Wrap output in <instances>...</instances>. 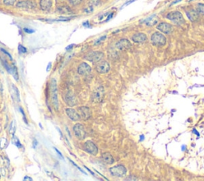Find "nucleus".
Instances as JSON below:
<instances>
[{
  "instance_id": "2eb2a0df",
  "label": "nucleus",
  "mask_w": 204,
  "mask_h": 181,
  "mask_svg": "<svg viewBox=\"0 0 204 181\" xmlns=\"http://www.w3.org/2000/svg\"><path fill=\"white\" fill-rule=\"evenodd\" d=\"M132 40L136 43H143L147 41V36L144 33H137L132 37Z\"/></svg>"
},
{
  "instance_id": "bb28decb",
  "label": "nucleus",
  "mask_w": 204,
  "mask_h": 181,
  "mask_svg": "<svg viewBox=\"0 0 204 181\" xmlns=\"http://www.w3.org/2000/svg\"><path fill=\"white\" fill-rule=\"evenodd\" d=\"M15 2L16 0H3L4 4H5V5H7V6H12Z\"/></svg>"
},
{
  "instance_id": "de8ad7c7",
  "label": "nucleus",
  "mask_w": 204,
  "mask_h": 181,
  "mask_svg": "<svg viewBox=\"0 0 204 181\" xmlns=\"http://www.w3.org/2000/svg\"><path fill=\"white\" fill-rule=\"evenodd\" d=\"M73 45H71V46H68L67 48H66V50H69V49H72V48H73Z\"/></svg>"
},
{
  "instance_id": "c9c22d12",
  "label": "nucleus",
  "mask_w": 204,
  "mask_h": 181,
  "mask_svg": "<svg viewBox=\"0 0 204 181\" xmlns=\"http://www.w3.org/2000/svg\"><path fill=\"white\" fill-rule=\"evenodd\" d=\"M15 139H16V140H15V145H17L18 148H21L22 146H21V144H20V142L18 141L17 138H15Z\"/></svg>"
},
{
  "instance_id": "6e6552de",
  "label": "nucleus",
  "mask_w": 204,
  "mask_h": 181,
  "mask_svg": "<svg viewBox=\"0 0 204 181\" xmlns=\"http://www.w3.org/2000/svg\"><path fill=\"white\" fill-rule=\"evenodd\" d=\"M84 150L92 156H96L98 152V148L94 143L90 141H88L84 145Z\"/></svg>"
},
{
  "instance_id": "f3484780",
  "label": "nucleus",
  "mask_w": 204,
  "mask_h": 181,
  "mask_svg": "<svg viewBox=\"0 0 204 181\" xmlns=\"http://www.w3.org/2000/svg\"><path fill=\"white\" fill-rule=\"evenodd\" d=\"M186 14H187V18H188L189 19L191 20V22H196L197 20L198 19V17H199L197 10H193V9L187 10V11L186 12Z\"/></svg>"
},
{
  "instance_id": "a878e982",
  "label": "nucleus",
  "mask_w": 204,
  "mask_h": 181,
  "mask_svg": "<svg viewBox=\"0 0 204 181\" xmlns=\"http://www.w3.org/2000/svg\"><path fill=\"white\" fill-rule=\"evenodd\" d=\"M106 38H107V36H106V35H104V36H101L100 38V39H97V40L96 41V42H95V44L94 45H99V44H100V43H102V42H103V41H104L106 39Z\"/></svg>"
},
{
  "instance_id": "f257e3e1",
  "label": "nucleus",
  "mask_w": 204,
  "mask_h": 181,
  "mask_svg": "<svg viewBox=\"0 0 204 181\" xmlns=\"http://www.w3.org/2000/svg\"><path fill=\"white\" fill-rule=\"evenodd\" d=\"M50 97L52 100V103L54 109H58V89H57V82L55 79L51 80L50 82Z\"/></svg>"
},
{
  "instance_id": "4468645a",
  "label": "nucleus",
  "mask_w": 204,
  "mask_h": 181,
  "mask_svg": "<svg viewBox=\"0 0 204 181\" xmlns=\"http://www.w3.org/2000/svg\"><path fill=\"white\" fill-rule=\"evenodd\" d=\"M91 72V67L89 66V64H87L86 62H83L78 66L77 68V73H79L80 75H86L89 74Z\"/></svg>"
},
{
  "instance_id": "f8f14e48",
  "label": "nucleus",
  "mask_w": 204,
  "mask_h": 181,
  "mask_svg": "<svg viewBox=\"0 0 204 181\" xmlns=\"http://www.w3.org/2000/svg\"><path fill=\"white\" fill-rule=\"evenodd\" d=\"M96 71L100 73H106L110 70V66L109 64L108 63V62L103 61V62H100V63L96 66Z\"/></svg>"
},
{
  "instance_id": "5701e85b",
  "label": "nucleus",
  "mask_w": 204,
  "mask_h": 181,
  "mask_svg": "<svg viewBox=\"0 0 204 181\" xmlns=\"http://www.w3.org/2000/svg\"><path fill=\"white\" fill-rule=\"evenodd\" d=\"M196 10L198 14H200L202 15H204V4L203 3L197 4Z\"/></svg>"
},
{
  "instance_id": "c03bdc74",
  "label": "nucleus",
  "mask_w": 204,
  "mask_h": 181,
  "mask_svg": "<svg viewBox=\"0 0 204 181\" xmlns=\"http://www.w3.org/2000/svg\"><path fill=\"white\" fill-rule=\"evenodd\" d=\"M37 145H38V142H37V141H36V140H34V144H33L34 148H36Z\"/></svg>"
},
{
  "instance_id": "cd10ccee",
  "label": "nucleus",
  "mask_w": 204,
  "mask_h": 181,
  "mask_svg": "<svg viewBox=\"0 0 204 181\" xmlns=\"http://www.w3.org/2000/svg\"><path fill=\"white\" fill-rule=\"evenodd\" d=\"M18 50H19L20 53H27V48L22 46V45L18 46Z\"/></svg>"
},
{
  "instance_id": "393cba45",
  "label": "nucleus",
  "mask_w": 204,
  "mask_h": 181,
  "mask_svg": "<svg viewBox=\"0 0 204 181\" xmlns=\"http://www.w3.org/2000/svg\"><path fill=\"white\" fill-rule=\"evenodd\" d=\"M68 1L73 6H77V5H78L82 2V0H68Z\"/></svg>"
},
{
  "instance_id": "49530a36",
  "label": "nucleus",
  "mask_w": 204,
  "mask_h": 181,
  "mask_svg": "<svg viewBox=\"0 0 204 181\" xmlns=\"http://www.w3.org/2000/svg\"><path fill=\"white\" fill-rule=\"evenodd\" d=\"M144 140H145V136H144V135H141V140H140V141H144Z\"/></svg>"
},
{
  "instance_id": "1a4fd4ad",
  "label": "nucleus",
  "mask_w": 204,
  "mask_h": 181,
  "mask_svg": "<svg viewBox=\"0 0 204 181\" xmlns=\"http://www.w3.org/2000/svg\"><path fill=\"white\" fill-rule=\"evenodd\" d=\"M131 43L128 39H122L119 40L116 44V47L120 50H126L131 48Z\"/></svg>"
},
{
  "instance_id": "4c0bfd02",
  "label": "nucleus",
  "mask_w": 204,
  "mask_h": 181,
  "mask_svg": "<svg viewBox=\"0 0 204 181\" xmlns=\"http://www.w3.org/2000/svg\"><path fill=\"white\" fill-rule=\"evenodd\" d=\"M181 1H182V0H175V1H174V2H172L171 4H170V6L175 5V4L178 3V2H181Z\"/></svg>"
},
{
  "instance_id": "a211bd4d",
  "label": "nucleus",
  "mask_w": 204,
  "mask_h": 181,
  "mask_svg": "<svg viewBox=\"0 0 204 181\" xmlns=\"http://www.w3.org/2000/svg\"><path fill=\"white\" fill-rule=\"evenodd\" d=\"M65 98H66V102L69 106L75 105L76 103H77V102H76L75 97H74V95H73V93H71L70 92L66 93V97H65Z\"/></svg>"
},
{
  "instance_id": "58836bf2",
  "label": "nucleus",
  "mask_w": 204,
  "mask_h": 181,
  "mask_svg": "<svg viewBox=\"0 0 204 181\" xmlns=\"http://www.w3.org/2000/svg\"><path fill=\"white\" fill-rule=\"evenodd\" d=\"M192 132H193V133H194V134H196V135H197V137H199V136H200V134H199V133H198V131H197V130H196V129H193V130H192Z\"/></svg>"
},
{
  "instance_id": "20e7f679",
  "label": "nucleus",
  "mask_w": 204,
  "mask_h": 181,
  "mask_svg": "<svg viewBox=\"0 0 204 181\" xmlns=\"http://www.w3.org/2000/svg\"><path fill=\"white\" fill-rule=\"evenodd\" d=\"M104 89L103 88V86H99L97 87L96 89L94 90V92L92 93V97H91V100L92 102L93 103H98L100 102L104 97Z\"/></svg>"
},
{
  "instance_id": "423d86ee",
  "label": "nucleus",
  "mask_w": 204,
  "mask_h": 181,
  "mask_svg": "<svg viewBox=\"0 0 204 181\" xmlns=\"http://www.w3.org/2000/svg\"><path fill=\"white\" fill-rule=\"evenodd\" d=\"M73 132L76 137L79 140H84L86 137V133L85 131V129L83 127L81 124H76L73 126Z\"/></svg>"
},
{
  "instance_id": "dca6fc26",
  "label": "nucleus",
  "mask_w": 204,
  "mask_h": 181,
  "mask_svg": "<svg viewBox=\"0 0 204 181\" xmlns=\"http://www.w3.org/2000/svg\"><path fill=\"white\" fill-rule=\"evenodd\" d=\"M40 7L44 11H48L52 6V0H40Z\"/></svg>"
},
{
  "instance_id": "37998d69",
  "label": "nucleus",
  "mask_w": 204,
  "mask_h": 181,
  "mask_svg": "<svg viewBox=\"0 0 204 181\" xmlns=\"http://www.w3.org/2000/svg\"><path fill=\"white\" fill-rule=\"evenodd\" d=\"M186 148H187V147H186V145H182V147H181V150H182V152H184V151L186 150Z\"/></svg>"
},
{
  "instance_id": "e433bc0d",
  "label": "nucleus",
  "mask_w": 204,
  "mask_h": 181,
  "mask_svg": "<svg viewBox=\"0 0 204 181\" xmlns=\"http://www.w3.org/2000/svg\"><path fill=\"white\" fill-rule=\"evenodd\" d=\"M54 149H55V151H56V152H57V153H58V154L59 155L60 157H61V158H62V159H63V156H62V153H61V152H59V150H58V149H57L56 148H54Z\"/></svg>"
},
{
  "instance_id": "09e8293b",
  "label": "nucleus",
  "mask_w": 204,
  "mask_h": 181,
  "mask_svg": "<svg viewBox=\"0 0 204 181\" xmlns=\"http://www.w3.org/2000/svg\"><path fill=\"white\" fill-rule=\"evenodd\" d=\"M0 176H1V175H0Z\"/></svg>"
},
{
  "instance_id": "f704fd0d",
  "label": "nucleus",
  "mask_w": 204,
  "mask_h": 181,
  "mask_svg": "<svg viewBox=\"0 0 204 181\" xmlns=\"http://www.w3.org/2000/svg\"><path fill=\"white\" fill-rule=\"evenodd\" d=\"M19 109H20V111H21L22 114V116H23V118H24V121H25V122H26V123H27V118L25 117V113H24V112H23L22 109V108H20Z\"/></svg>"
},
{
  "instance_id": "39448f33",
  "label": "nucleus",
  "mask_w": 204,
  "mask_h": 181,
  "mask_svg": "<svg viewBox=\"0 0 204 181\" xmlns=\"http://www.w3.org/2000/svg\"><path fill=\"white\" fill-rule=\"evenodd\" d=\"M110 173L112 174L114 176H117V177H121L126 174L127 172V170L125 168L124 166L120 164L117 166H114L112 168H111L109 169Z\"/></svg>"
},
{
  "instance_id": "aec40b11",
  "label": "nucleus",
  "mask_w": 204,
  "mask_h": 181,
  "mask_svg": "<svg viewBox=\"0 0 204 181\" xmlns=\"http://www.w3.org/2000/svg\"><path fill=\"white\" fill-rule=\"evenodd\" d=\"M17 6L21 8H26V9H31V8L35 7L33 2H30V1H21V2H18Z\"/></svg>"
},
{
  "instance_id": "b1692460",
  "label": "nucleus",
  "mask_w": 204,
  "mask_h": 181,
  "mask_svg": "<svg viewBox=\"0 0 204 181\" xmlns=\"http://www.w3.org/2000/svg\"><path fill=\"white\" fill-rule=\"evenodd\" d=\"M100 3H101L100 0H90V6H100Z\"/></svg>"
},
{
  "instance_id": "79ce46f5",
  "label": "nucleus",
  "mask_w": 204,
  "mask_h": 181,
  "mask_svg": "<svg viewBox=\"0 0 204 181\" xmlns=\"http://www.w3.org/2000/svg\"><path fill=\"white\" fill-rule=\"evenodd\" d=\"M85 169H86V170H88V171H89V172H90V173H91V174H92V175H94V176H95V175H94V173H93V171H91V170H90V169H89V168H87V167H85Z\"/></svg>"
},
{
  "instance_id": "9b49d317",
  "label": "nucleus",
  "mask_w": 204,
  "mask_h": 181,
  "mask_svg": "<svg viewBox=\"0 0 204 181\" xmlns=\"http://www.w3.org/2000/svg\"><path fill=\"white\" fill-rule=\"evenodd\" d=\"M66 115H67L68 117H69V118H70L73 121H80V120L81 119L79 113H78L75 109H66Z\"/></svg>"
},
{
  "instance_id": "ddd939ff",
  "label": "nucleus",
  "mask_w": 204,
  "mask_h": 181,
  "mask_svg": "<svg viewBox=\"0 0 204 181\" xmlns=\"http://www.w3.org/2000/svg\"><path fill=\"white\" fill-rule=\"evenodd\" d=\"M156 28L160 31L163 32L164 34H167V35L171 34V31H172V26H171V24H169V23H160V24L156 27Z\"/></svg>"
},
{
  "instance_id": "2f4dec72",
  "label": "nucleus",
  "mask_w": 204,
  "mask_h": 181,
  "mask_svg": "<svg viewBox=\"0 0 204 181\" xmlns=\"http://www.w3.org/2000/svg\"><path fill=\"white\" fill-rule=\"evenodd\" d=\"M24 31H25V32H27V33H29V34L34 33V32H35V31H34V30L28 29V28H24Z\"/></svg>"
},
{
  "instance_id": "4be33fe9",
  "label": "nucleus",
  "mask_w": 204,
  "mask_h": 181,
  "mask_svg": "<svg viewBox=\"0 0 204 181\" xmlns=\"http://www.w3.org/2000/svg\"><path fill=\"white\" fill-rule=\"evenodd\" d=\"M57 11L59 12L60 14H72L71 9L67 6H59L57 9Z\"/></svg>"
},
{
  "instance_id": "c756f323",
  "label": "nucleus",
  "mask_w": 204,
  "mask_h": 181,
  "mask_svg": "<svg viewBox=\"0 0 204 181\" xmlns=\"http://www.w3.org/2000/svg\"><path fill=\"white\" fill-rule=\"evenodd\" d=\"M69 161L71 162L72 164H73V165L75 166V167H77V168H78V169H79V170H80V171H81V172H82V173H84V174H85V175H87V173H86V172H85V171H83V170H82V169H81V168H80V167H78V166H77V164H75V163H74V162H73V161H72V160H69Z\"/></svg>"
},
{
  "instance_id": "ea45409f",
  "label": "nucleus",
  "mask_w": 204,
  "mask_h": 181,
  "mask_svg": "<svg viewBox=\"0 0 204 181\" xmlns=\"http://www.w3.org/2000/svg\"><path fill=\"white\" fill-rule=\"evenodd\" d=\"M1 50H2V52H3V53H5V54H6V55H7V56L10 58V59H12V58H11V56H10V54H8V53L6 52V51H5V50H4L3 49H1Z\"/></svg>"
},
{
  "instance_id": "7c9ffc66",
  "label": "nucleus",
  "mask_w": 204,
  "mask_h": 181,
  "mask_svg": "<svg viewBox=\"0 0 204 181\" xmlns=\"http://www.w3.org/2000/svg\"><path fill=\"white\" fill-rule=\"evenodd\" d=\"M112 16H113V13H110V14H108V17H107V19H106V20L104 22H108V21H109L110 19H112Z\"/></svg>"
},
{
  "instance_id": "a19ab883",
  "label": "nucleus",
  "mask_w": 204,
  "mask_h": 181,
  "mask_svg": "<svg viewBox=\"0 0 204 181\" xmlns=\"http://www.w3.org/2000/svg\"><path fill=\"white\" fill-rule=\"evenodd\" d=\"M130 178H126L125 180H137V178H131V176H129Z\"/></svg>"
},
{
  "instance_id": "72a5a7b5",
  "label": "nucleus",
  "mask_w": 204,
  "mask_h": 181,
  "mask_svg": "<svg viewBox=\"0 0 204 181\" xmlns=\"http://www.w3.org/2000/svg\"><path fill=\"white\" fill-rule=\"evenodd\" d=\"M83 26H84V27H90V25H89V21L85 22V23H83Z\"/></svg>"
},
{
  "instance_id": "0eeeda50",
  "label": "nucleus",
  "mask_w": 204,
  "mask_h": 181,
  "mask_svg": "<svg viewBox=\"0 0 204 181\" xmlns=\"http://www.w3.org/2000/svg\"><path fill=\"white\" fill-rule=\"evenodd\" d=\"M103 58H104V53L100 51H95L88 54L85 57V59L91 62H98L101 61Z\"/></svg>"
},
{
  "instance_id": "473e14b6",
  "label": "nucleus",
  "mask_w": 204,
  "mask_h": 181,
  "mask_svg": "<svg viewBox=\"0 0 204 181\" xmlns=\"http://www.w3.org/2000/svg\"><path fill=\"white\" fill-rule=\"evenodd\" d=\"M134 1H135V0H129V1H128V2H126V3H124V4L123 7H124V6H128V5H129V4H131L132 2H134Z\"/></svg>"
},
{
  "instance_id": "7ed1b4c3",
  "label": "nucleus",
  "mask_w": 204,
  "mask_h": 181,
  "mask_svg": "<svg viewBox=\"0 0 204 181\" xmlns=\"http://www.w3.org/2000/svg\"><path fill=\"white\" fill-rule=\"evenodd\" d=\"M151 41H152V44L157 46H164L167 43L166 37L160 32H155L151 37Z\"/></svg>"
},
{
  "instance_id": "6ab92c4d",
  "label": "nucleus",
  "mask_w": 204,
  "mask_h": 181,
  "mask_svg": "<svg viewBox=\"0 0 204 181\" xmlns=\"http://www.w3.org/2000/svg\"><path fill=\"white\" fill-rule=\"evenodd\" d=\"M102 160L105 162L106 164H112L114 163V159L112 156L108 152H104L102 154Z\"/></svg>"
},
{
  "instance_id": "412c9836",
  "label": "nucleus",
  "mask_w": 204,
  "mask_h": 181,
  "mask_svg": "<svg viewBox=\"0 0 204 181\" xmlns=\"http://www.w3.org/2000/svg\"><path fill=\"white\" fill-rule=\"evenodd\" d=\"M153 17H155V14L152 15L151 17L148 18L146 19L143 20V21H141V23H146V25L148 26V27H152V26H154L155 24L157 23V19H153Z\"/></svg>"
},
{
  "instance_id": "9d476101",
  "label": "nucleus",
  "mask_w": 204,
  "mask_h": 181,
  "mask_svg": "<svg viewBox=\"0 0 204 181\" xmlns=\"http://www.w3.org/2000/svg\"><path fill=\"white\" fill-rule=\"evenodd\" d=\"M78 112H79V115L81 118H82L84 121L89 119L91 117V110L90 109L86 107V106H81L78 108Z\"/></svg>"
},
{
  "instance_id": "c85d7f7f",
  "label": "nucleus",
  "mask_w": 204,
  "mask_h": 181,
  "mask_svg": "<svg viewBox=\"0 0 204 181\" xmlns=\"http://www.w3.org/2000/svg\"><path fill=\"white\" fill-rule=\"evenodd\" d=\"M93 11V7H92V6H89V7L86 8L85 10V12L87 14H89V13H92V12Z\"/></svg>"
},
{
  "instance_id": "a18cd8bd",
  "label": "nucleus",
  "mask_w": 204,
  "mask_h": 181,
  "mask_svg": "<svg viewBox=\"0 0 204 181\" xmlns=\"http://www.w3.org/2000/svg\"><path fill=\"white\" fill-rule=\"evenodd\" d=\"M24 180H32V179L29 178V176H26V177L24 178Z\"/></svg>"
},
{
  "instance_id": "f03ea898",
  "label": "nucleus",
  "mask_w": 204,
  "mask_h": 181,
  "mask_svg": "<svg viewBox=\"0 0 204 181\" xmlns=\"http://www.w3.org/2000/svg\"><path fill=\"white\" fill-rule=\"evenodd\" d=\"M166 18H167L168 20H170V21L175 23V24H177V25H183L185 23L183 14L179 11L170 12V13H168V14H167Z\"/></svg>"
}]
</instances>
